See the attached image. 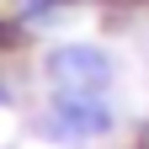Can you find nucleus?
I'll list each match as a JSON object with an SVG mask.
<instances>
[{"mask_svg":"<svg viewBox=\"0 0 149 149\" xmlns=\"http://www.w3.org/2000/svg\"><path fill=\"white\" fill-rule=\"evenodd\" d=\"M6 37H11V27H6V22H0V43H6Z\"/></svg>","mask_w":149,"mask_h":149,"instance_id":"obj_1","label":"nucleus"}]
</instances>
